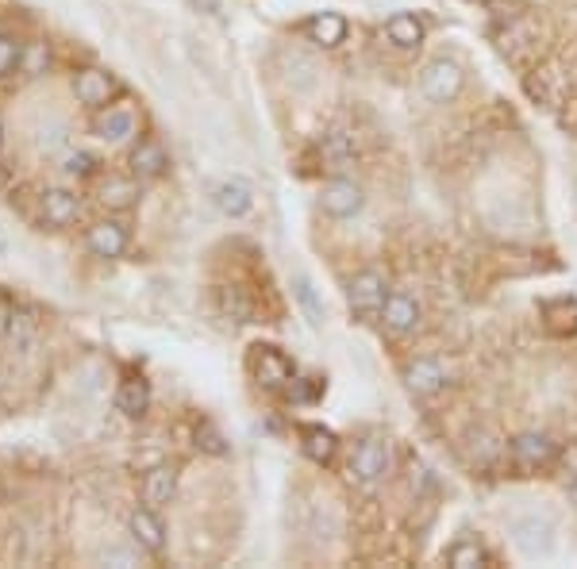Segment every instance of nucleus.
<instances>
[{"mask_svg": "<svg viewBox=\"0 0 577 569\" xmlns=\"http://www.w3.org/2000/svg\"><path fill=\"white\" fill-rule=\"evenodd\" d=\"M301 450H304V458H312V462L327 466V462L335 458V450H339V439H335V431L324 427V423H304L301 427Z\"/></svg>", "mask_w": 577, "mask_h": 569, "instance_id": "18", "label": "nucleus"}, {"mask_svg": "<svg viewBox=\"0 0 577 569\" xmlns=\"http://www.w3.org/2000/svg\"><path fill=\"white\" fill-rule=\"evenodd\" d=\"M447 566L481 569V566H489V554H485V546L474 543V539H462V543H454L451 550H447Z\"/></svg>", "mask_w": 577, "mask_h": 569, "instance_id": "24", "label": "nucleus"}, {"mask_svg": "<svg viewBox=\"0 0 577 569\" xmlns=\"http://www.w3.org/2000/svg\"><path fill=\"white\" fill-rule=\"evenodd\" d=\"M135 200H139L135 174L131 177H108V181L101 185V204L104 208H112V212H127Z\"/></svg>", "mask_w": 577, "mask_h": 569, "instance_id": "22", "label": "nucleus"}, {"mask_svg": "<svg viewBox=\"0 0 577 569\" xmlns=\"http://www.w3.org/2000/svg\"><path fill=\"white\" fill-rule=\"evenodd\" d=\"M389 443L385 439H366V443L354 450V462H351V473L362 481V485H377L385 473H389Z\"/></svg>", "mask_w": 577, "mask_h": 569, "instance_id": "6", "label": "nucleus"}, {"mask_svg": "<svg viewBox=\"0 0 577 569\" xmlns=\"http://www.w3.org/2000/svg\"><path fill=\"white\" fill-rule=\"evenodd\" d=\"M197 439H201V446H204V450H208V454H227L224 439H220V435H216L212 427H204V431H201V435H197Z\"/></svg>", "mask_w": 577, "mask_h": 569, "instance_id": "31", "label": "nucleus"}, {"mask_svg": "<svg viewBox=\"0 0 577 569\" xmlns=\"http://www.w3.org/2000/svg\"><path fill=\"white\" fill-rule=\"evenodd\" d=\"M116 408L124 412L127 420H143L147 408H151V385L143 377H127L120 385V393H116Z\"/></svg>", "mask_w": 577, "mask_h": 569, "instance_id": "21", "label": "nucleus"}, {"mask_svg": "<svg viewBox=\"0 0 577 569\" xmlns=\"http://www.w3.org/2000/svg\"><path fill=\"white\" fill-rule=\"evenodd\" d=\"M177 493V470L174 466H154L151 473H147V481H143V504L147 508H162V504H170Z\"/></svg>", "mask_w": 577, "mask_h": 569, "instance_id": "20", "label": "nucleus"}, {"mask_svg": "<svg viewBox=\"0 0 577 569\" xmlns=\"http://www.w3.org/2000/svg\"><path fill=\"white\" fill-rule=\"evenodd\" d=\"M543 320L554 335H574L577 331V300L574 297H558L543 304Z\"/></svg>", "mask_w": 577, "mask_h": 569, "instance_id": "23", "label": "nucleus"}, {"mask_svg": "<svg viewBox=\"0 0 577 569\" xmlns=\"http://www.w3.org/2000/svg\"><path fill=\"white\" fill-rule=\"evenodd\" d=\"M127 243H131V235H127V227L120 220H101L89 227V235H85V247H89V254L93 258H120L127 250Z\"/></svg>", "mask_w": 577, "mask_h": 569, "instance_id": "8", "label": "nucleus"}, {"mask_svg": "<svg viewBox=\"0 0 577 569\" xmlns=\"http://www.w3.org/2000/svg\"><path fill=\"white\" fill-rule=\"evenodd\" d=\"M293 285H297V297H301L304 312H308V323H312V327H320V323H324V308L316 304V293H312V281H308L304 273H297V277H293Z\"/></svg>", "mask_w": 577, "mask_h": 569, "instance_id": "26", "label": "nucleus"}, {"mask_svg": "<svg viewBox=\"0 0 577 569\" xmlns=\"http://www.w3.org/2000/svg\"><path fill=\"white\" fill-rule=\"evenodd\" d=\"M385 35H389V43L397 50H416L424 43V20L420 16H412V12H397V16H389V24H385Z\"/></svg>", "mask_w": 577, "mask_h": 569, "instance_id": "19", "label": "nucleus"}, {"mask_svg": "<svg viewBox=\"0 0 577 569\" xmlns=\"http://www.w3.org/2000/svg\"><path fill=\"white\" fill-rule=\"evenodd\" d=\"M381 320H385V327H389L393 335H408V331L420 327V304H416V297H408V293H389Z\"/></svg>", "mask_w": 577, "mask_h": 569, "instance_id": "15", "label": "nucleus"}, {"mask_svg": "<svg viewBox=\"0 0 577 569\" xmlns=\"http://www.w3.org/2000/svg\"><path fill=\"white\" fill-rule=\"evenodd\" d=\"M462 66L454 62V58H435V62H427L424 74H420V89H424V97L431 104H451L458 93H462Z\"/></svg>", "mask_w": 577, "mask_h": 569, "instance_id": "3", "label": "nucleus"}, {"mask_svg": "<svg viewBox=\"0 0 577 569\" xmlns=\"http://www.w3.org/2000/svg\"><path fill=\"white\" fill-rule=\"evenodd\" d=\"M24 62V43L12 35H0V77H8Z\"/></svg>", "mask_w": 577, "mask_h": 569, "instance_id": "27", "label": "nucleus"}, {"mask_svg": "<svg viewBox=\"0 0 577 569\" xmlns=\"http://www.w3.org/2000/svg\"><path fill=\"white\" fill-rule=\"evenodd\" d=\"M554 520L551 516H539V512H531V516H520V520L512 523V543L516 550L524 554V558H551L554 554Z\"/></svg>", "mask_w": 577, "mask_h": 569, "instance_id": "2", "label": "nucleus"}, {"mask_svg": "<svg viewBox=\"0 0 577 569\" xmlns=\"http://www.w3.org/2000/svg\"><path fill=\"white\" fill-rule=\"evenodd\" d=\"M362 189L347 181V177H335L331 185H324L320 193V208H324L331 220H351L354 212H362Z\"/></svg>", "mask_w": 577, "mask_h": 569, "instance_id": "7", "label": "nucleus"}, {"mask_svg": "<svg viewBox=\"0 0 577 569\" xmlns=\"http://www.w3.org/2000/svg\"><path fill=\"white\" fill-rule=\"evenodd\" d=\"M320 150H324V158L331 162V166H343V162H351L354 158V143H351L347 131H327Z\"/></svg>", "mask_w": 577, "mask_h": 569, "instance_id": "25", "label": "nucleus"}, {"mask_svg": "<svg viewBox=\"0 0 577 569\" xmlns=\"http://www.w3.org/2000/svg\"><path fill=\"white\" fill-rule=\"evenodd\" d=\"M254 373L266 389H285L293 381V362L277 347H254Z\"/></svg>", "mask_w": 577, "mask_h": 569, "instance_id": "12", "label": "nucleus"}, {"mask_svg": "<svg viewBox=\"0 0 577 569\" xmlns=\"http://www.w3.org/2000/svg\"><path fill=\"white\" fill-rule=\"evenodd\" d=\"M404 385L416 396H435L447 389V370H443V362H435V358H416V362L404 370Z\"/></svg>", "mask_w": 577, "mask_h": 569, "instance_id": "13", "label": "nucleus"}, {"mask_svg": "<svg viewBox=\"0 0 577 569\" xmlns=\"http://www.w3.org/2000/svg\"><path fill=\"white\" fill-rule=\"evenodd\" d=\"M208 197L216 204V212H224L227 220H243L254 208V193L243 181H216V185L208 189Z\"/></svg>", "mask_w": 577, "mask_h": 569, "instance_id": "11", "label": "nucleus"}, {"mask_svg": "<svg viewBox=\"0 0 577 569\" xmlns=\"http://www.w3.org/2000/svg\"><path fill=\"white\" fill-rule=\"evenodd\" d=\"M470 454H474L477 466H493V462H497V454H501V446L493 443L489 435H474V439H470Z\"/></svg>", "mask_w": 577, "mask_h": 569, "instance_id": "29", "label": "nucleus"}, {"mask_svg": "<svg viewBox=\"0 0 577 569\" xmlns=\"http://www.w3.org/2000/svg\"><path fill=\"white\" fill-rule=\"evenodd\" d=\"M170 170V154L162 143H154V139H143L139 147L131 150V174L139 177V181H147V177H162Z\"/></svg>", "mask_w": 577, "mask_h": 569, "instance_id": "17", "label": "nucleus"}, {"mask_svg": "<svg viewBox=\"0 0 577 569\" xmlns=\"http://www.w3.org/2000/svg\"><path fill=\"white\" fill-rule=\"evenodd\" d=\"M512 462L520 466V470H547L554 466V458H558V446L547 439V435H539V431H524V435H516L512 443Z\"/></svg>", "mask_w": 577, "mask_h": 569, "instance_id": "5", "label": "nucleus"}, {"mask_svg": "<svg viewBox=\"0 0 577 569\" xmlns=\"http://www.w3.org/2000/svg\"><path fill=\"white\" fill-rule=\"evenodd\" d=\"M8 320H12V312H8V308H0V339L8 335Z\"/></svg>", "mask_w": 577, "mask_h": 569, "instance_id": "32", "label": "nucleus"}, {"mask_svg": "<svg viewBox=\"0 0 577 569\" xmlns=\"http://www.w3.org/2000/svg\"><path fill=\"white\" fill-rule=\"evenodd\" d=\"M0 150H4V127H0Z\"/></svg>", "mask_w": 577, "mask_h": 569, "instance_id": "33", "label": "nucleus"}, {"mask_svg": "<svg viewBox=\"0 0 577 569\" xmlns=\"http://www.w3.org/2000/svg\"><path fill=\"white\" fill-rule=\"evenodd\" d=\"M116 93H120V81L108 74V70L85 66V70H77V74H74V97H77V104H85V108H93V112L108 108Z\"/></svg>", "mask_w": 577, "mask_h": 569, "instance_id": "4", "label": "nucleus"}, {"mask_svg": "<svg viewBox=\"0 0 577 569\" xmlns=\"http://www.w3.org/2000/svg\"><path fill=\"white\" fill-rule=\"evenodd\" d=\"M20 66H24L31 77L43 74V70L51 66V54H47V47H39V43H35V47H24V62H20Z\"/></svg>", "mask_w": 577, "mask_h": 569, "instance_id": "30", "label": "nucleus"}, {"mask_svg": "<svg viewBox=\"0 0 577 569\" xmlns=\"http://www.w3.org/2000/svg\"><path fill=\"white\" fill-rule=\"evenodd\" d=\"M347 31H351V27H347V20H343L339 12H316L312 20H304V35L324 50L343 47V43H347Z\"/></svg>", "mask_w": 577, "mask_h": 569, "instance_id": "14", "label": "nucleus"}, {"mask_svg": "<svg viewBox=\"0 0 577 569\" xmlns=\"http://www.w3.org/2000/svg\"><path fill=\"white\" fill-rule=\"evenodd\" d=\"M385 300H389V285L377 270H362L351 277L347 285V304L358 320H377L385 312Z\"/></svg>", "mask_w": 577, "mask_h": 569, "instance_id": "1", "label": "nucleus"}, {"mask_svg": "<svg viewBox=\"0 0 577 569\" xmlns=\"http://www.w3.org/2000/svg\"><path fill=\"white\" fill-rule=\"evenodd\" d=\"M131 539H135L139 550H147V554H162V550H166V527L154 516V508H139V512L131 516Z\"/></svg>", "mask_w": 577, "mask_h": 569, "instance_id": "16", "label": "nucleus"}, {"mask_svg": "<svg viewBox=\"0 0 577 569\" xmlns=\"http://www.w3.org/2000/svg\"><path fill=\"white\" fill-rule=\"evenodd\" d=\"M135 112L131 108H120V104H108L97 112V120H93V135L104 139V143H112V147H120L127 139H135Z\"/></svg>", "mask_w": 577, "mask_h": 569, "instance_id": "9", "label": "nucleus"}, {"mask_svg": "<svg viewBox=\"0 0 577 569\" xmlns=\"http://www.w3.org/2000/svg\"><path fill=\"white\" fill-rule=\"evenodd\" d=\"M39 216L47 227H70L81 216V197L70 189H43L39 193Z\"/></svg>", "mask_w": 577, "mask_h": 569, "instance_id": "10", "label": "nucleus"}, {"mask_svg": "<svg viewBox=\"0 0 577 569\" xmlns=\"http://www.w3.org/2000/svg\"><path fill=\"white\" fill-rule=\"evenodd\" d=\"M97 166H101V162H97L89 150H77V154L66 158V166H62V170H66L70 177H93V174H97Z\"/></svg>", "mask_w": 577, "mask_h": 569, "instance_id": "28", "label": "nucleus"}]
</instances>
